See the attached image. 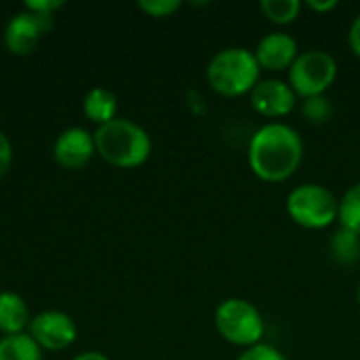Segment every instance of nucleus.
<instances>
[{
  "mask_svg": "<svg viewBox=\"0 0 360 360\" xmlns=\"http://www.w3.org/2000/svg\"><path fill=\"white\" fill-rule=\"evenodd\" d=\"M302 160L304 139L300 131L287 122L270 120L262 124L249 139V169L266 184H283L291 179L302 167Z\"/></svg>",
  "mask_w": 360,
  "mask_h": 360,
  "instance_id": "obj_1",
  "label": "nucleus"
},
{
  "mask_svg": "<svg viewBox=\"0 0 360 360\" xmlns=\"http://www.w3.org/2000/svg\"><path fill=\"white\" fill-rule=\"evenodd\" d=\"M262 80V68L255 53L247 46H226L217 51L207 65L209 86L228 99L251 95Z\"/></svg>",
  "mask_w": 360,
  "mask_h": 360,
  "instance_id": "obj_2",
  "label": "nucleus"
},
{
  "mask_svg": "<svg viewBox=\"0 0 360 360\" xmlns=\"http://www.w3.org/2000/svg\"><path fill=\"white\" fill-rule=\"evenodd\" d=\"M95 152L118 169H135L141 167L152 154V139L133 120L114 118L108 124H101L95 133Z\"/></svg>",
  "mask_w": 360,
  "mask_h": 360,
  "instance_id": "obj_3",
  "label": "nucleus"
},
{
  "mask_svg": "<svg viewBox=\"0 0 360 360\" xmlns=\"http://www.w3.org/2000/svg\"><path fill=\"white\" fill-rule=\"evenodd\" d=\"M215 329L219 338L236 348H253L264 342L266 321L255 304L243 297H228L215 310Z\"/></svg>",
  "mask_w": 360,
  "mask_h": 360,
  "instance_id": "obj_4",
  "label": "nucleus"
},
{
  "mask_svg": "<svg viewBox=\"0 0 360 360\" xmlns=\"http://www.w3.org/2000/svg\"><path fill=\"white\" fill-rule=\"evenodd\" d=\"M287 215L304 230H327L338 221L340 198L323 184H300L287 194Z\"/></svg>",
  "mask_w": 360,
  "mask_h": 360,
  "instance_id": "obj_5",
  "label": "nucleus"
},
{
  "mask_svg": "<svg viewBox=\"0 0 360 360\" xmlns=\"http://www.w3.org/2000/svg\"><path fill=\"white\" fill-rule=\"evenodd\" d=\"M338 78V61L331 53L323 49L302 51L287 72V82L291 84L297 99L323 97Z\"/></svg>",
  "mask_w": 360,
  "mask_h": 360,
  "instance_id": "obj_6",
  "label": "nucleus"
},
{
  "mask_svg": "<svg viewBox=\"0 0 360 360\" xmlns=\"http://www.w3.org/2000/svg\"><path fill=\"white\" fill-rule=\"evenodd\" d=\"M251 108L270 120H278L289 116L297 105V95L293 93L291 84L281 78H262L257 86L249 95Z\"/></svg>",
  "mask_w": 360,
  "mask_h": 360,
  "instance_id": "obj_7",
  "label": "nucleus"
},
{
  "mask_svg": "<svg viewBox=\"0 0 360 360\" xmlns=\"http://www.w3.org/2000/svg\"><path fill=\"white\" fill-rule=\"evenodd\" d=\"M51 27H53L51 17L23 11L8 21L4 32V44L13 55H30Z\"/></svg>",
  "mask_w": 360,
  "mask_h": 360,
  "instance_id": "obj_8",
  "label": "nucleus"
},
{
  "mask_svg": "<svg viewBox=\"0 0 360 360\" xmlns=\"http://www.w3.org/2000/svg\"><path fill=\"white\" fill-rule=\"evenodd\" d=\"M32 340L46 350L59 352L74 344L76 340V325L74 321L57 310L42 312L32 319Z\"/></svg>",
  "mask_w": 360,
  "mask_h": 360,
  "instance_id": "obj_9",
  "label": "nucleus"
},
{
  "mask_svg": "<svg viewBox=\"0 0 360 360\" xmlns=\"http://www.w3.org/2000/svg\"><path fill=\"white\" fill-rule=\"evenodd\" d=\"M253 53H255V59H257L262 70H266V72H289V68L293 65V61L297 59V55L302 51H300L297 40L289 32L276 30V32L266 34L257 42Z\"/></svg>",
  "mask_w": 360,
  "mask_h": 360,
  "instance_id": "obj_10",
  "label": "nucleus"
},
{
  "mask_svg": "<svg viewBox=\"0 0 360 360\" xmlns=\"http://www.w3.org/2000/svg\"><path fill=\"white\" fill-rule=\"evenodd\" d=\"M53 154H55L57 165L70 171H78L95 154V139L89 131L80 127H72L57 137Z\"/></svg>",
  "mask_w": 360,
  "mask_h": 360,
  "instance_id": "obj_11",
  "label": "nucleus"
},
{
  "mask_svg": "<svg viewBox=\"0 0 360 360\" xmlns=\"http://www.w3.org/2000/svg\"><path fill=\"white\" fill-rule=\"evenodd\" d=\"M30 312L21 295L4 291L0 293V331L4 335H19L27 327Z\"/></svg>",
  "mask_w": 360,
  "mask_h": 360,
  "instance_id": "obj_12",
  "label": "nucleus"
},
{
  "mask_svg": "<svg viewBox=\"0 0 360 360\" xmlns=\"http://www.w3.org/2000/svg\"><path fill=\"white\" fill-rule=\"evenodd\" d=\"M82 110L89 120L101 127L116 118L118 101H116V95L108 89H91L82 101Z\"/></svg>",
  "mask_w": 360,
  "mask_h": 360,
  "instance_id": "obj_13",
  "label": "nucleus"
},
{
  "mask_svg": "<svg viewBox=\"0 0 360 360\" xmlns=\"http://www.w3.org/2000/svg\"><path fill=\"white\" fill-rule=\"evenodd\" d=\"M329 253L335 264L344 268L354 266L360 259V236L346 228H338L329 238Z\"/></svg>",
  "mask_w": 360,
  "mask_h": 360,
  "instance_id": "obj_14",
  "label": "nucleus"
},
{
  "mask_svg": "<svg viewBox=\"0 0 360 360\" xmlns=\"http://www.w3.org/2000/svg\"><path fill=\"white\" fill-rule=\"evenodd\" d=\"M0 360H42V354L32 335L19 333L0 340Z\"/></svg>",
  "mask_w": 360,
  "mask_h": 360,
  "instance_id": "obj_15",
  "label": "nucleus"
},
{
  "mask_svg": "<svg viewBox=\"0 0 360 360\" xmlns=\"http://www.w3.org/2000/svg\"><path fill=\"white\" fill-rule=\"evenodd\" d=\"M304 8L302 0H262L259 11L274 25H291L300 19Z\"/></svg>",
  "mask_w": 360,
  "mask_h": 360,
  "instance_id": "obj_16",
  "label": "nucleus"
},
{
  "mask_svg": "<svg viewBox=\"0 0 360 360\" xmlns=\"http://www.w3.org/2000/svg\"><path fill=\"white\" fill-rule=\"evenodd\" d=\"M340 228H346L360 236V181L350 186L340 198Z\"/></svg>",
  "mask_w": 360,
  "mask_h": 360,
  "instance_id": "obj_17",
  "label": "nucleus"
},
{
  "mask_svg": "<svg viewBox=\"0 0 360 360\" xmlns=\"http://www.w3.org/2000/svg\"><path fill=\"white\" fill-rule=\"evenodd\" d=\"M302 114L312 124H325L331 118L333 108H331L329 99H325V95L310 97V99H302Z\"/></svg>",
  "mask_w": 360,
  "mask_h": 360,
  "instance_id": "obj_18",
  "label": "nucleus"
},
{
  "mask_svg": "<svg viewBox=\"0 0 360 360\" xmlns=\"http://www.w3.org/2000/svg\"><path fill=\"white\" fill-rule=\"evenodd\" d=\"M137 6L154 19H165L177 13L181 8V2L179 0H139Z\"/></svg>",
  "mask_w": 360,
  "mask_h": 360,
  "instance_id": "obj_19",
  "label": "nucleus"
},
{
  "mask_svg": "<svg viewBox=\"0 0 360 360\" xmlns=\"http://www.w3.org/2000/svg\"><path fill=\"white\" fill-rule=\"evenodd\" d=\"M236 360H289V359H287V354H285L283 350H278L276 346L262 342V344H257V346H253V348L243 350V352H240V356H238Z\"/></svg>",
  "mask_w": 360,
  "mask_h": 360,
  "instance_id": "obj_20",
  "label": "nucleus"
},
{
  "mask_svg": "<svg viewBox=\"0 0 360 360\" xmlns=\"http://www.w3.org/2000/svg\"><path fill=\"white\" fill-rule=\"evenodd\" d=\"M61 6H63L61 0H27L25 2V11L38 13V15H44V17H53V11H57Z\"/></svg>",
  "mask_w": 360,
  "mask_h": 360,
  "instance_id": "obj_21",
  "label": "nucleus"
},
{
  "mask_svg": "<svg viewBox=\"0 0 360 360\" xmlns=\"http://www.w3.org/2000/svg\"><path fill=\"white\" fill-rule=\"evenodd\" d=\"M11 162H13V148L8 143V139L0 133V179L11 169Z\"/></svg>",
  "mask_w": 360,
  "mask_h": 360,
  "instance_id": "obj_22",
  "label": "nucleus"
},
{
  "mask_svg": "<svg viewBox=\"0 0 360 360\" xmlns=\"http://www.w3.org/2000/svg\"><path fill=\"white\" fill-rule=\"evenodd\" d=\"M348 46H350L352 55L360 59V13L352 19L350 27H348Z\"/></svg>",
  "mask_w": 360,
  "mask_h": 360,
  "instance_id": "obj_23",
  "label": "nucleus"
},
{
  "mask_svg": "<svg viewBox=\"0 0 360 360\" xmlns=\"http://www.w3.org/2000/svg\"><path fill=\"white\" fill-rule=\"evenodd\" d=\"M338 0H308L304 6L314 11V13H331L333 8H338Z\"/></svg>",
  "mask_w": 360,
  "mask_h": 360,
  "instance_id": "obj_24",
  "label": "nucleus"
},
{
  "mask_svg": "<svg viewBox=\"0 0 360 360\" xmlns=\"http://www.w3.org/2000/svg\"><path fill=\"white\" fill-rule=\"evenodd\" d=\"M74 360H110L105 354L101 352H84V354H78Z\"/></svg>",
  "mask_w": 360,
  "mask_h": 360,
  "instance_id": "obj_25",
  "label": "nucleus"
},
{
  "mask_svg": "<svg viewBox=\"0 0 360 360\" xmlns=\"http://www.w3.org/2000/svg\"><path fill=\"white\" fill-rule=\"evenodd\" d=\"M356 302H359V308H360V283H359V289H356Z\"/></svg>",
  "mask_w": 360,
  "mask_h": 360,
  "instance_id": "obj_26",
  "label": "nucleus"
}]
</instances>
